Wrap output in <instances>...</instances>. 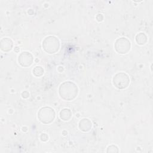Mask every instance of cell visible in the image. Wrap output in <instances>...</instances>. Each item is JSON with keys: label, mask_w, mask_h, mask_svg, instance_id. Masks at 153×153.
<instances>
[{"label": "cell", "mask_w": 153, "mask_h": 153, "mask_svg": "<svg viewBox=\"0 0 153 153\" xmlns=\"http://www.w3.org/2000/svg\"><path fill=\"white\" fill-rule=\"evenodd\" d=\"M78 93L77 85L72 81H65L62 83L59 88V94L65 100L71 101L75 99Z\"/></svg>", "instance_id": "6da1fadb"}, {"label": "cell", "mask_w": 153, "mask_h": 153, "mask_svg": "<svg viewBox=\"0 0 153 153\" xmlns=\"http://www.w3.org/2000/svg\"><path fill=\"white\" fill-rule=\"evenodd\" d=\"M44 50L49 54H54L57 52L60 48V41L55 36L50 35L44 38L42 42Z\"/></svg>", "instance_id": "7a4b0ae2"}, {"label": "cell", "mask_w": 153, "mask_h": 153, "mask_svg": "<svg viewBox=\"0 0 153 153\" xmlns=\"http://www.w3.org/2000/svg\"><path fill=\"white\" fill-rule=\"evenodd\" d=\"M56 117L54 110L49 106L42 107L38 112V118L44 124L51 123Z\"/></svg>", "instance_id": "3957f363"}, {"label": "cell", "mask_w": 153, "mask_h": 153, "mask_svg": "<svg viewBox=\"0 0 153 153\" xmlns=\"http://www.w3.org/2000/svg\"><path fill=\"white\" fill-rule=\"evenodd\" d=\"M112 82L116 88L123 90L128 86L130 84V78L129 76L124 72H118L113 76Z\"/></svg>", "instance_id": "277c9868"}, {"label": "cell", "mask_w": 153, "mask_h": 153, "mask_svg": "<svg viewBox=\"0 0 153 153\" xmlns=\"http://www.w3.org/2000/svg\"><path fill=\"white\" fill-rule=\"evenodd\" d=\"M114 48L115 51L121 54L127 53L131 48V42L126 38H118L114 44Z\"/></svg>", "instance_id": "5b68a950"}, {"label": "cell", "mask_w": 153, "mask_h": 153, "mask_svg": "<svg viewBox=\"0 0 153 153\" xmlns=\"http://www.w3.org/2000/svg\"><path fill=\"white\" fill-rule=\"evenodd\" d=\"M33 61V57L32 54L27 51H23L21 53L18 57V62L19 65L25 68L30 66Z\"/></svg>", "instance_id": "8992f818"}, {"label": "cell", "mask_w": 153, "mask_h": 153, "mask_svg": "<svg viewBox=\"0 0 153 153\" xmlns=\"http://www.w3.org/2000/svg\"><path fill=\"white\" fill-rule=\"evenodd\" d=\"M13 47V42L9 38H4L1 40V49L5 53L10 51Z\"/></svg>", "instance_id": "52a82bcc"}, {"label": "cell", "mask_w": 153, "mask_h": 153, "mask_svg": "<svg viewBox=\"0 0 153 153\" xmlns=\"http://www.w3.org/2000/svg\"><path fill=\"white\" fill-rule=\"evenodd\" d=\"M78 127L81 131L84 132H87L91 128L92 123L89 119L83 118L79 121Z\"/></svg>", "instance_id": "ba28073f"}, {"label": "cell", "mask_w": 153, "mask_h": 153, "mask_svg": "<svg viewBox=\"0 0 153 153\" xmlns=\"http://www.w3.org/2000/svg\"><path fill=\"white\" fill-rule=\"evenodd\" d=\"M72 115V111L68 108H64L62 109L59 113V117L61 120L63 121L69 120Z\"/></svg>", "instance_id": "9c48e42d"}, {"label": "cell", "mask_w": 153, "mask_h": 153, "mask_svg": "<svg viewBox=\"0 0 153 153\" xmlns=\"http://www.w3.org/2000/svg\"><path fill=\"white\" fill-rule=\"evenodd\" d=\"M135 40L137 44L143 45L147 41V36L144 33L140 32L136 35L135 37Z\"/></svg>", "instance_id": "30bf717a"}, {"label": "cell", "mask_w": 153, "mask_h": 153, "mask_svg": "<svg viewBox=\"0 0 153 153\" xmlns=\"http://www.w3.org/2000/svg\"><path fill=\"white\" fill-rule=\"evenodd\" d=\"M44 72V70L42 67L41 66H35L33 70H32V73L33 74L37 77H39L43 75Z\"/></svg>", "instance_id": "8fae6325"}, {"label": "cell", "mask_w": 153, "mask_h": 153, "mask_svg": "<svg viewBox=\"0 0 153 153\" xmlns=\"http://www.w3.org/2000/svg\"><path fill=\"white\" fill-rule=\"evenodd\" d=\"M107 152H113V153H115V152H119V149L118 148L114 145H111L110 146H109L107 148Z\"/></svg>", "instance_id": "7c38bea8"}, {"label": "cell", "mask_w": 153, "mask_h": 153, "mask_svg": "<svg viewBox=\"0 0 153 153\" xmlns=\"http://www.w3.org/2000/svg\"><path fill=\"white\" fill-rule=\"evenodd\" d=\"M40 139L42 142H46L48 140V136L46 133H42L40 135Z\"/></svg>", "instance_id": "4fadbf2b"}, {"label": "cell", "mask_w": 153, "mask_h": 153, "mask_svg": "<svg viewBox=\"0 0 153 153\" xmlns=\"http://www.w3.org/2000/svg\"><path fill=\"white\" fill-rule=\"evenodd\" d=\"M21 95L23 99H27L29 96V93L27 91H24L22 93Z\"/></svg>", "instance_id": "5bb4252c"}, {"label": "cell", "mask_w": 153, "mask_h": 153, "mask_svg": "<svg viewBox=\"0 0 153 153\" xmlns=\"http://www.w3.org/2000/svg\"><path fill=\"white\" fill-rule=\"evenodd\" d=\"M96 20H97L98 22H101V21L103 20V15H102V14H98L96 16Z\"/></svg>", "instance_id": "9a60e30c"}]
</instances>
